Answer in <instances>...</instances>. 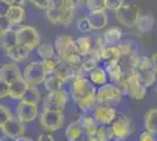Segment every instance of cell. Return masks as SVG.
<instances>
[{"mask_svg": "<svg viewBox=\"0 0 157 141\" xmlns=\"http://www.w3.org/2000/svg\"><path fill=\"white\" fill-rule=\"evenodd\" d=\"M96 89L89 80L83 74H75L71 82V96L74 102L78 105L82 113H89L98 104L96 101Z\"/></svg>", "mask_w": 157, "mask_h": 141, "instance_id": "1", "label": "cell"}, {"mask_svg": "<svg viewBox=\"0 0 157 141\" xmlns=\"http://www.w3.org/2000/svg\"><path fill=\"white\" fill-rule=\"evenodd\" d=\"M118 87L123 91L124 94L137 101L143 100L147 95V88L141 85L136 71L122 72V80Z\"/></svg>", "mask_w": 157, "mask_h": 141, "instance_id": "2", "label": "cell"}, {"mask_svg": "<svg viewBox=\"0 0 157 141\" xmlns=\"http://www.w3.org/2000/svg\"><path fill=\"white\" fill-rule=\"evenodd\" d=\"M39 122L40 126L47 133L56 132L63 127L65 123V114L63 112H53L44 109L39 114Z\"/></svg>", "mask_w": 157, "mask_h": 141, "instance_id": "3", "label": "cell"}, {"mask_svg": "<svg viewBox=\"0 0 157 141\" xmlns=\"http://www.w3.org/2000/svg\"><path fill=\"white\" fill-rule=\"evenodd\" d=\"M123 91L115 84H105L96 89V101L98 104L113 105L118 104L123 99Z\"/></svg>", "mask_w": 157, "mask_h": 141, "instance_id": "4", "label": "cell"}, {"mask_svg": "<svg viewBox=\"0 0 157 141\" xmlns=\"http://www.w3.org/2000/svg\"><path fill=\"white\" fill-rule=\"evenodd\" d=\"M69 96L71 94L63 88L55 92H49L42 100V108L53 112H63L69 101Z\"/></svg>", "mask_w": 157, "mask_h": 141, "instance_id": "5", "label": "cell"}, {"mask_svg": "<svg viewBox=\"0 0 157 141\" xmlns=\"http://www.w3.org/2000/svg\"><path fill=\"white\" fill-rule=\"evenodd\" d=\"M109 128L115 141H125L132 134L134 131L130 118L125 114H118Z\"/></svg>", "mask_w": 157, "mask_h": 141, "instance_id": "6", "label": "cell"}, {"mask_svg": "<svg viewBox=\"0 0 157 141\" xmlns=\"http://www.w3.org/2000/svg\"><path fill=\"white\" fill-rule=\"evenodd\" d=\"M46 76L47 74L42 66V61H33L28 64L22 72V78L29 86L38 87L39 85H44Z\"/></svg>", "mask_w": 157, "mask_h": 141, "instance_id": "7", "label": "cell"}, {"mask_svg": "<svg viewBox=\"0 0 157 141\" xmlns=\"http://www.w3.org/2000/svg\"><path fill=\"white\" fill-rule=\"evenodd\" d=\"M115 13L116 20L121 25L125 27H134L136 26V22L141 15V10L135 4H124Z\"/></svg>", "mask_w": 157, "mask_h": 141, "instance_id": "8", "label": "cell"}, {"mask_svg": "<svg viewBox=\"0 0 157 141\" xmlns=\"http://www.w3.org/2000/svg\"><path fill=\"white\" fill-rule=\"evenodd\" d=\"M18 45L26 47L29 51L38 48L40 45V34L38 29L32 26H21L17 31Z\"/></svg>", "mask_w": 157, "mask_h": 141, "instance_id": "9", "label": "cell"}, {"mask_svg": "<svg viewBox=\"0 0 157 141\" xmlns=\"http://www.w3.org/2000/svg\"><path fill=\"white\" fill-rule=\"evenodd\" d=\"M90 114L95 121L101 126H110L113 121L116 119L118 115L116 108H114L111 105H105V104H96L95 107L92 109Z\"/></svg>", "mask_w": 157, "mask_h": 141, "instance_id": "10", "label": "cell"}, {"mask_svg": "<svg viewBox=\"0 0 157 141\" xmlns=\"http://www.w3.org/2000/svg\"><path fill=\"white\" fill-rule=\"evenodd\" d=\"M76 10L73 8H55V7H49L46 10V17L52 22L53 25H62V26H69L72 24L73 19L75 17Z\"/></svg>", "mask_w": 157, "mask_h": 141, "instance_id": "11", "label": "cell"}, {"mask_svg": "<svg viewBox=\"0 0 157 141\" xmlns=\"http://www.w3.org/2000/svg\"><path fill=\"white\" fill-rule=\"evenodd\" d=\"M56 57H59L61 60H66L72 54L78 53L75 47V39L71 35H61L55 39L54 42Z\"/></svg>", "mask_w": 157, "mask_h": 141, "instance_id": "12", "label": "cell"}, {"mask_svg": "<svg viewBox=\"0 0 157 141\" xmlns=\"http://www.w3.org/2000/svg\"><path fill=\"white\" fill-rule=\"evenodd\" d=\"M39 107L38 105L28 102L25 100H20L18 106H17V112L15 116L19 119L21 122H24L25 125L33 122L38 116H39Z\"/></svg>", "mask_w": 157, "mask_h": 141, "instance_id": "13", "label": "cell"}, {"mask_svg": "<svg viewBox=\"0 0 157 141\" xmlns=\"http://www.w3.org/2000/svg\"><path fill=\"white\" fill-rule=\"evenodd\" d=\"M4 136L8 139V140L15 141L25 136V132H26V125L14 115L11 120L7 122L6 125L1 129Z\"/></svg>", "mask_w": 157, "mask_h": 141, "instance_id": "14", "label": "cell"}, {"mask_svg": "<svg viewBox=\"0 0 157 141\" xmlns=\"http://www.w3.org/2000/svg\"><path fill=\"white\" fill-rule=\"evenodd\" d=\"M0 78L4 79L7 84H12L18 79L22 78V72L20 71L19 66L15 62H8L5 64L0 68Z\"/></svg>", "mask_w": 157, "mask_h": 141, "instance_id": "15", "label": "cell"}, {"mask_svg": "<svg viewBox=\"0 0 157 141\" xmlns=\"http://www.w3.org/2000/svg\"><path fill=\"white\" fill-rule=\"evenodd\" d=\"M60 80L62 81V84H68V82H72L73 78L75 76V71L73 69L66 61L61 60L59 57H58V64H56V67H55V71L54 73Z\"/></svg>", "mask_w": 157, "mask_h": 141, "instance_id": "16", "label": "cell"}, {"mask_svg": "<svg viewBox=\"0 0 157 141\" xmlns=\"http://www.w3.org/2000/svg\"><path fill=\"white\" fill-rule=\"evenodd\" d=\"M28 84L24 78L18 79L14 82L10 84V91H8V98L12 100H22L24 95L26 93V91L28 89Z\"/></svg>", "mask_w": 157, "mask_h": 141, "instance_id": "17", "label": "cell"}, {"mask_svg": "<svg viewBox=\"0 0 157 141\" xmlns=\"http://www.w3.org/2000/svg\"><path fill=\"white\" fill-rule=\"evenodd\" d=\"M101 61V58H100V54H98V51L95 49H92V52L89 54H87L86 57H83V61H82V66H81V69L78 74H87L93 72L95 68L98 67V62Z\"/></svg>", "mask_w": 157, "mask_h": 141, "instance_id": "18", "label": "cell"}, {"mask_svg": "<svg viewBox=\"0 0 157 141\" xmlns=\"http://www.w3.org/2000/svg\"><path fill=\"white\" fill-rule=\"evenodd\" d=\"M78 123H80V126H81V128H82V131H83V134L88 135V136L94 134V132L98 127V123L93 118L90 112L89 113H81L80 116H78Z\"/></svg>", "mask_w": 157, "mask_h": 141, "instance_id": "19", "label": "cell"}, {"mask_svg": "<svg viewBox=\"0 0 157 141\" xmlns=\"http://www.w3.org/2000/svg\"><path fill=\"white\" fill-rule=\"evenodd\" d=\"M29 49L26 47L21 46V45H15L14 47L5 51V55L7 58H10L12 62H22L29 57Z\"/></svg>", "mask_w": 157, "mask_h": 141, "instance_id": "20", "label": "cell"}, {"mask_svg": "<svg viewBox=\"0 0 157 141\" xmlns=\"http://www.w3.org/2000/svg\"><path fill=\"white\" fill-rule=\"evenodd\" d=\"M105 69L107 74H108V78L110 79L115 85H120V82L122 80V68L120 66L117 60H109L105 61Z\"/></svg>", "mask_w": 157, "mask_h": 141, "instance_id": "21", "label": "cell"}, {"mask_svg": "<svg viewBox=\"0 0 157 141\" xmlns=\"http://www.w3.org/2000/svg\"><path fill=\"white\" fill-rule=\"evenodd\" d=\"M137 53H128V54H120L118 57V64L122 68V72H129V71H136L138 62Z\"/></svg>", "mask_w": 157, "mask_h": 141, "instance_id": "22", "label": "cell"}, {"mask_svg": "<svg viewBox=\"0 0 157 141\" xmlns=\"http://www.w3.org/2000/svg\"><path fill=\"white\" fill-rule=\"evenodd\" d=\"M88 20L92 25L93 29H102L108 24V15L105 11H98V12H90L88 14Z\"/></svg>", "mask_w": 157, "mask_h": 141, "instance_id": "23", "label": "cell"}, {"mask_svg": "<svg viewBox=\"0 0 157 141\" xmlns=\"http://www.w3.org/2000/svg\"><path fill=\"white\" fill-rule=\"evenodd\" d=\"M25 15H26L25 8L22 6H17V5L11 6L8 13L6 14L7 19L10 20L12 26H15V25L21 24L22 21L25 20Z\"/></svg>", "mask_w": 157, "mask_h": 141, "instance_id": "24", "label": "cell"}, {"mask_svg": "<svg viewBox=\"0 0 157 141\" xmlns=\"http://www.w3.org/2000/svg\"><path fill=\"white\" fill-rule=\"evenodd\" d=\"M121 38H122V31L120 27L116 26L105 29V32L103 33V39H105V45L108 46H116L121 41Z\"/></svg>", "mask_w": 157, "mask_h": 141, "instance_id": "25", "label": "cell"}, {"mask_svg": "<svg viewBox=\"0 0 157 141\" xmlns=\"http://www.w3.org/2000/svg\"><path fill=\"white\" fill-rule=\"evenodd\" d=\"M154 24H155V17L151 13L141 14L136 22V28L141 33H147L152 28Z\"/></svg>", "mask_w": 157, "mask_h": 141, "instance_id": "26", "label": "cell"}, {"mask_svg": "<svg viewBox=\"0 0 157 141\" xmlns=\"http://www.w3.org/2000/svg\"><path fill=\"white\" fill-rule=\"evenodd\" d=\"M75 47H76V52L81 57H86L87 54H89L93 49V40L89 37H81L75 39Z\"/></svg>", "mask_w": 157, "mask_h": 141, "instance_id": "27", "label": "cell"}, {"mask_svg": "<svg viewBox=\"0 0 157 141\" xmlns=\"http://www.w3.org/2000/svg\"><path fill=\"white\" fill-rule=\"evenodd\" d=\"M18 45V39H17V32L13 29H10L7 32L0 33V46L5 51L10 49Z\"/></svg>", "mask_w": 157, "mask_h": 141, "instance_id": "28", "label": "cell"}, {"mask_svg": "<svg viewBox=\"0 0 157 141\" xmlns=\"http://www.w3.org/2000/svg\"><path fill=\"white\" fill-rule=\"evenodd\" d=\"M82 135H83V131L78 120L71 122L66 128L65 136L67 141H78Z\"/></svg>", "mask_w": 157, "mask_h": 141, "instance_id": "29", "label": "cell"}, {"mask_svg": "<svg viewBox=\"0 0 157 141\" xmlns=\"http://www.w3.org/2000/svg\"><path fill=\"white\" fill-rule=\"evenodd\" d=\"M89 80L92 81L94 86H103L108 81V74L105 72V67L95 68L93 72L89 73Z\"/></svg>", "mask_w": 157, "mask_h": 141, "instance_id": "30", "label": "cell"}, {"mask_svg": "<svg viewBox=\"0 0 157 141\" xmlns=\"http://www.w3.org/2000/svg\"><path fill=\"white\" fill-rule=\"evenodd\" d=\"M138 76V80L141 82V85L145 87L147 89L151 87L155 82H156V73L154 72V69H145V71H136Z\"/></svg>", "mask_w": 157, "mask_h": 141, "instance_id": "31", "label": "cell"}, {"mask_svg": "<svg viewBox=\"0 0 157 141\" xmlns=\"http://www.w3.org/2000/svg\"><path fill=\"white\" fill-rule=\"evenodd\" d=\"M144 127L145 131L157 134V108H151L147 112L144 118Z\"/></svg>", "mask_w": 157, "mask_h": 141, "instance_id": "32", "label": "cell"}, {"mask_svg": "<svg viewBox=\"0 0 157 141\" xmlns=\"http://www.w3.org/2000/svg\"><path fill=\"white\" fill-rule=\"evenodd\" d=\"M36 52H38V55L42 60H51L55 57V53H56L55 52V47L51 42L40 44L38 48H36Z\"/></svg>", "mask_w": 157, "mask_h": 141, "instance_id": "33", "label": "cell"}, {"mask_svg": "<svg viewBox=\"0 0 157 141\" xmlns=\"http://www.w3.org/2000/svg\"><path fill=\"white\" fill-rule=\"evenodd\" d=\"M44 86L49 93V92H55V91L62 89L63 84L55 74H49V75H47L45 81H44Z\"/></svg>", "mask_w": 157, "mask_h": 141, "instance_id": "34", "label": "cell"}, {"mask_svg": "<svg viewBox=\"0 0 157 141\" xmlns=\"http://www.w3.org/2000/svg\"><path fill=\"white\" fill-rule=\"evenodd\" d=\"M98 54H100V58L101 60H117L118 57H120V51H118L117 46H105L102 49L98 51Z\"/></svg>", "mask_w": 157, "mask_h": 141, "instance_id": "35", "label": "cell"}, {"mask_svg": "<svg viewBox=\"0 0 157 141\" xmlns=\"http://www.w3.org/2000/svg\"><path fill=\"white\" fill-rule=\"evenodd\" d=\"M22 100L39 105V102L42 100V98H41V93H40V91L38 89L36 86H28V89L26 91Z\"/></svg>", "mask_w": 157, "mask_h": 141, "instance_id": "36", "label": "cell"}, {"mask_svg": "<svg viewBox=\"0 0 157 141\" xmlns=\"http://www.w3.org/2000/svg\"><path fill=\"white\" fill-rule=\"evenodd\" d=\"M116 46H117L118 51H120L121 54L136 53V45H135V41H132V40L120 41Z\"/></svg>", "mask_w": 157, "mask_h": 141, "instance_id": "37", "label": "cell"}, {"mask_svg": "<svg viewBox=\"0 0 157 141\" xmlns=\"http://www.w3.org/2000/svg\"><path fill=\"white\" fill-rule=\"evenodd\" d=\"M13 116L14 115H13V113L11 112L10 107H7L6 105L0 104V129H2V127H4Z\"/></svg>", "mask_w": 157, "mask_h": 141, "instance_id": "38", "label": "cell"}, {"mask_svg": "<svg viewBox=\"0 0 157 141\" xmlns=\"http://www.w3.org/2000/svg\"><path fill=\"white\" fill-rule=\"evenodd\" d=\"M85 5L90 12L105 11V0H85Z\"/></svg>", "mask_w": 157, "mask_h": 141, "instance_id": "39", "label": "cell"}, {"mask_svg": "<svg viewBox=\"0 0 157 141\" xmlns=\"http://www.w3.org/2000/svg\"><path fill=\"white\" fill-rule=\"evenodd\" d=\"M56 64H58V57H54L51 60H42V66H44V69L47 75L54 73Z\"/></svg>", "mask_w": 157, "mask_h": 141, "instance_id": "40", "label": "cell"}, {"mask_svg": "<svg viewBox=\"0 0 157 141\" xmlns=\"http://www.w3.org/2000/svg\"><path fill=\"white\" fill-rule=\"evenodd\" d=\"M76 27L80 32H83V33H87V32H90L93 28L90 22L88 20V18L85 17V18H80L76 22Z\"/></svg>", "mask_w": 157, "mask_h": 141, "instance_id": "41", "label": "cell"}, {"mask_svg": "<svg viewBox=\"0 0 157 141\" xmlns=\"http://www.w3.org/2000/svg\"><path fill=\"white\" fill-rule=\"evenodd\" d=\"M145 69H152L150 58H148V57H140L136 71H145Z\"/></svg>", "mask_w": 157, "mask_h": 141, "instance_id": "42", "label": "cell"}, {"mask_svg": "<svg viewBox=\"0 0 157 141\" xmlns=\"http://www.w3.org/2000/svg\"><path fill=\"white\" fill-rule=\"evenodd\" d=\"M124 5V0H105V8L116 12Z\"/></svg>", "mask_w": 157, "mask_h": 141, "instance_id": "43", "label": "cell"}, {"mask_svg": "<svg viewBox=\"0 0 157 141\" xmlns=\"http://www.w3.org/2000/svg\"><path fill=\"white\" fill-rule=\"evenodd\" d=\"M34 7L39 10H48L51 7V0H29Z\"/></svg>", "mask_w": 157, "mask_h": 141, "instance_id": "44", "label": "cell"}, {"mask_svg": "<svg viewBox=\"0 0 157 141\" xmlns=\"http://www.w3.org/2000/svg\"><path fill=\"white\" fill-rule=\"evenodd\" d=\"M138 141H157V134L149 131H143L138 136Z\"/></svg>", "mask_w": 157, "mask_h": 141, "instance_id": "45", "label": "cell"}, {"mask_svg": "<svg viewBox=\"0 0 157 141\" xmlns=\"http://www.w3.org/2000/svg\"><path fill=\"white\" fill-rule=\"evenodd\" d=\"M8 91H10V85L4 79L0 78V99L8 98Z\"/></svg>", "mask_w": 157, "mask_h": 141, "instance_id": "46", "label": "cell"}, {"mask_svg": "<svg viewBox=\"0 0 157 141\" xmlns=\"http://www.w3.org/2000/svg\"><path fill=\"white\" fill-rule=\"evenodd\" d=\"M12 27L13 26L11 25L7 17H0V33H4V32L12 29Z\"/></svg>", "mask_w": 157, "mask_h": 141, "instance_id": "47", "label": "cell"}, {"mask_svg": "<svg viewBox=\"0 0 157 141\" xmlns=\"http://www.w3.org/2000/svg\"><path fill=\"white\" fill-rule=\"evenodd\" d=\"M105 46H107V45H105V39H103V35H98L95 41H93V49H95L98 52L100 49H102Z\"/></svg>", "mask_w": 157, "mask_h": 141, "instance_id": "48", "label": "cell"}, {"mask_svg": "<svg viewBox=\"0 0 157 141\" xmlns=\"http://www.w3.org/2000/svg\"><path fill=\"white\" fill-rule=\"evenodd\" d=\"M11 6L12 5L10 2H7L6 0H0V17H6Z\"/></svg>", "mask_w": 157, "mask_h": 141, "instance_id": "49", "label": "cell"}, {"mask_svg": "<svg viewBox=\"0 0 157 141\" xmlns=\"http://www.w3.org/2000/svg\"><path fill=\"white\" fill-rule=\"evenodd\" d=\"M36 141H55V138L52 133H41L39 134Z\"/></svg>", "mask_w": 157, "mask_h": 141, "instance_id": "50", "label": "cell"}, {"mask_svg": "<svg viewBox=\"0 0 157 141\" xmlns=\"http://www.w3.org/2000/svg\"><path fill=\"white\" fill-rule=\"evenodd\" d=\"M150 60H151V65H152V69L157 74V52H155V53L151 55Z\"/></svg>", "mask_w": 157, "mask_h": 141, "instance_id": "51", "label": "cell"}, {"mask_svg": "<svg viewBox=\"0 0 157 141\" xmlns=\"http://www.w3.org/2000/svg\"><path fill=\"white\" fill-rule=\"evenodd\" d=\"M7 2H10L12 6L17 5V6H25L26 5V0H6Z\"/></svg>", "mask_w": 157, "mask_h": 141, "instance_id": "52", "label": "cell"}, {"mask_svg": "<svg viewBox=\"0 0 157 141\" xmlns=\"http://www.w3.org/2000/svg\"><path fill=\"white\" fill-rule=\"evenodd\" d=\"M78 141H92L90 140V136H88V135H86V134H83L80 139H78Z\"/></svg>", "mask_w": 157, "mask_h": 141, "instance_id": "53", "label": "cell"}, {"mask_svg": "<svg viewBox=\"0 0 157 141\" xmlns=\"http://www.w3.org/2000/svg\"><path fill=\"white\" fill-rule=\"evenodd\" d=\"M15 141H33L31 138H27V136H22V138H20V139H18V140Z\"/></svg>", "mask_w": 157, "mask_h": 141, "instance_id": "54", "label": "cell"}, {"mask_svg": "<svg viewBox=\"0 0 157 141\" xmlns=\"http://www.w3.org/2000/svg\"><path fill=\"white\" fill-rule=\"evenodd\" d=\"M0 141H5V140H4V139H1V138H0Z\"/></svg>", "mask_w": 157, "mask_h": 141, "instance_id": "55", "label": "cell"}, {"mask_svg": "<svg viewBox=\"0 0 157 141\" xmlns=\"http://www.w3.org/2000/svg\"><path fill=\"white\" fill-rule=\"evenodd\" d=\"M156 94H157V87H156Z\"/></svg>", "mask_w": 157, "mask_h": 141, "instance_id": "56", "label": "cell"}, {"mask_svg": "<svg viewBox=\"0 0 157 141\" xmlns=\"http://www.w3.org/2000/svg\"><path fill=\"white\" fill-rule=\"evenodd\" d=\"M113 141H115V140H113Z\"/></svg>", "mask_w": 157, "mask_h": 141, "instance_id": "57", "label": "cell"}, {"mask_svg": "<svg viewBox=\"0 0 157 141\" xmlns=\"http://www.w3.org/2000/svg\"><path fill=\"white\" fill-rule=\"evenodd\" d=\"M0 47H1V46H0Z\"/></svg>", "mask_w": 157, "mask_h": 141, "instance_id": "58", "label": "cell"}]
</instances>
